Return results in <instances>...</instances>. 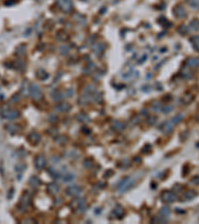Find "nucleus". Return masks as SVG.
<instances>
[{
	"label": "nucleus",
	"mask_w": 199,
	"mask_h": 224,
	"mask_svg": "<svg viewBox=\"0 0 199 224\" xmlns=\"http://www.w3.org/2000/svg\"><path fill=\"white\" fill-rule=\"evenodd\" d=\"M133 182H135L133 178L126 177L124 179H122V180L117 185V189L118 190V192H120V193H122V192L127 191V189H129V188L133 186Z\"/></svg>",
	"instance_id": "obj_1"
},
{
	"label": "nucleus",
	"mask_w": 199,
	"mask_h": 224,
	"mask_svg": "<svg viewBox=\"0 0 199 224\" xmlns=\"http://www.w3.org/2000/svg\"><path fill=\"white\" fill-rule=\"evenodd\" d=\"M71 207L77 212H83L86 209V202L83 198H75L71 202Z\"/></svg>",
	"instance_id": "obj_2"
},
{
	"label": "nucleus",
	"mask_w": 199,
	"mask_h": 224,
	"mask_svg": "<svg viewBox=\"0 0 199 224\" xmlns=\"http://www.w3.org/2000/svg\"><path fill=\"white\" fill-rule=\"evenodd\" d=\"M30 203H31V196L27 191H25L23 194H22V197H21V199H20L19 210H21V211L26 210L28 208V206L30 205Z\"/></svg>",
	"instance_id": "obj_3"
},
{
	"label": "nucleus",
	"mask_w": 199,
	"mask_h": 224,
	"mask_svg": "<svg viewBox=\"0 0 199 224\" xmlns=\"http://www.w3.org/2000/svg\"><path fill=\"white\" fill-rule=\"evenodd\" d=\"M29 92H30V96L34 101H40L42 99V92L41 89L35 84H31L30 88H29Z\"/></svg>",
	"instance_id": "obj_4"
},
{
	"label": "nucleus",
	"mask_w": 199,
	"mask_h": 224,
	"mask_svg": "<svg viewBox=\"0 0 199 224\" xmlns=\"http://www.w3.org/2000/svg\"><path fill=\"white\" fill-rule=\"evenodd\" d=\"M160 198H161V200L165 203H173L174 201H176L177 196H176V194L174 193V192L167 191L166 190V191L162 192L161 195H160Z\"/></svg>",
	"instance_id": "obj_5"
},
{
	"label": "nucleus",
	"mask_w": 199,
	"mask_h": 224,
	"mask_svg": "<svg viewBox=\"0 0 199 224\" xmlns=\"http://www.w3.org/2000/svg\"><path fill=\"white\" fill-rule=\"evenodd\" d=\"M1 116L4 119H8V120H14L19 116V113L15 110H9L5 109L1 112Z\"/></svg>",
	"instance_id": "obj_6"
},
{
	"label": "nucleus",
	"mask_w": 199,
	"mask_h": 224,
	"mask_svg": "<svg viewBox=\"0 0 199 224\" xmlns=\"http://www.w3.org/2000/svg\"><path fill=\"white\" fill-rule=\"evenodd\" d=\"M81 192H82L81 187L78 186V185H71V186L66 188V194L69 196L77 197L81 194Z\"/></svg>",
	"instance_id": "obj_7"
},
{
	"label": "nucleus",
	"mask_w": 199,
	"mask_h": 224,
	"mask_svg": "<svg viewBox=\"0 0 199 224\" xmlns=\"http://www.w3.org/2000/svg\"><path fill=\"white\" fill-rule=\"evenodd\" d=\"M57 1L61 10H63L64 12H70L72 10L73 4L71 0H57Z\"/></svg>",
	"instance_id": "obj_8"
},
{
	"label": "nucleus",
	"mask_w": 199,
	"mask_h": 224,
	"mask_svg": "<svg viewBox=\"0 0 199 224\" xmlns=\"http://www.w3.org/2000/svg\"><path fill=\"white\" fill-rule=\"evenodd\" d=\"M46 163H47V160H46V158L42 154H39L35 158V160H34V164H35V167L37 169H42L46 166Z\"/></svg>",
	"instance_id": "obj_9"
},
{
	"label": "nucleus",
	"mask_w": 199,
	"mask_h": 224,
	"mask_svg": "<svg viewBox=\"0 0 199 224\" xmlns=\"http://www.w3.org/2000/svg\"><path fill=\"white\" fill-rule=\"evenodd\" d=\"M185 65L189 68H192V69H195V68H198L199 67V58H196V57H189L186 59L185 61Z\"/></svg>",
	"instance_id": "obj_10"
},
{
	"label": "nucleus",
	"mask_w": 199,
	"mask_h": 224,
	"mask_svg": "<svg viewBox=\"0 0 199 224\" xmlns=\"http://www.w3.org/2000/svg\"><path fill=\"white\" fill-rule=\"evenodd\" d=\"M173 125H174L171 121H166V122H164L161 125V127H160V131L163 132L164 134H169V133H171L172 129H173Z\"/></svg>",
	"instance_id": "obj_11"
},
{
	"label": "nucleus",
	"mask_w": 199,
	"mask_h": 224,
	"mask_svg": "<svg viewBox=\"0 0 199 224\" xmlns=\"http://www.w3.org/2000/svg\"><path fill=\"white\" fill-rule=\"evenodd\" d=\"M27 140L32 143V145H37V143L41 140V136H40V134L36 133V132H32V133H30V134L28 136Z\"/></svg>",
	"instance_id": "obj_12"
},
{
	"label": "nucleus",
	"mask_w": 199,
	"mask_h": 224,
	"mask_svg": "<svg viewBox=\"0 0 199 224\" xmlns=\"http://www.w3.org/2000/svg\"><path fill=\"white\" fill-rule=\"evenodd\" d=\"M54 110L58 113H66V112L70 111L71 106L67 103H62V104H58L57 106L54 108Z\"/></svg>",
	"instance_id": "obj_13"
},
{
	"label": "nucleus",
	"mask_w": 199,
	"mask_h": 224,
	"mask_svg": "<svg viewBox=\"0 0 199 224\" xmlns=\"http://www.w3.org/2000/svg\"><path fill=\"white\" fill-rule=\"evenodd\" d=\"M173 13L177 18H183L186 15V12H185V9L182 7L181 5H176L173 9Z\"/></svg>",
	"instance_id": "obj_14"
},
{
	"label": "nucleus",
	"mask_w": 199,
	"mask_h": 224,
	"mask_svg": "<svg viewBox=\"0 0 199 224\" xmlns=\"http://www.w3.org/2000/svg\"><path fill=\"white\" fill-rule=\"evenodd\" d=\"M47 190L49 191V193L52 194V195H56V194L59 192L60 188L59 186H58V184H56V183H49L48 186H47Z\"/></svg>",
	"instance_id": "obj_15"
},
{
	"label": "nucleus",
	"mask_w": 199,
	"mask_h": 224,
	"mask_svg": "<svg viewBox=\"0 0 199 224\" xmlns=\"http://www.w3.org/2000/svg\"><path fill=\"white\" fill-rule=\"evenodd\" d=\"M111 127H113L114 131L120 132V131H122V129H124V127H126V125H124V123L120 122V121H116V122L113 123V125H111Z\"/></svg>",
	"instance_id": "obj_16"
},
{
	"label": "nucleus",
	"mask_w": 199,
	"mask_h": 224,
	"mask_svg": "<svg viewBox=\"0 0 199 224\" xmlns=\"http://www.w3.org/2000/svg\"><path fill=\"white\" fill-rule=\"evenodd\" d=\"M169 214H170V209H169L168 207H162L161 209L159 210V215L162 217L163 219H165V220H167V218L169 217Z\"/></svg>",
	"instance_id": "obj_17"
},
{
	"label": "nucleus",
	"mask_w": 199,
	"mask_h": 224,
	"mask_svg": "<svg viewBox=\"0 0 199 224\" xmlns=\"http://www.w3.org/2000/svg\"><path fill=\"white\" fill-rule=\"evenodd\" d=\"M75 178V175L73 173H70V172H65V173L62 174V177L61 179L65 182H71V181L74 180Z\"/></svg>",
	"instance_id": "obj_18"
},
{
	"label": "nucleus",
	"mask_w": 199,
	"mask_h": 224,
	"mask_svg": "<svg viewBox=\"0 0 199 224\" xmlns=\"http://www.w3.org/2000/svg\"><path fill=\"white\" fill-rule=\"evenodd\" d=\"M190 41H191L192 45H193L194 49L196 51H199V35H194L190 38Z\"/></svg>",
	"instance_id": "obj_19"
},
{
	"label": "nucleus",
	"mask_w": 199,
	"mask_h": 224,
	"mask_svg": "<svg viewBox=\"0 0 199 224\" xmlns=\"http://www.w3.org/2000/svg\"><path fill=\"white\" fill-rule=\"evenodd\" d=\"M196 196V193L194 190H187V191L184 192V194H183V197H184L185 199H187V200H191V199H193L194 197Z\"/></svg>",
	"instance_id": "obj_20"
},
{
	"label": "nucleus",
	"mask_w": 199,
	"mask_h": 224,
	"mask_svg": "<svg viewBox=\"0 0 199 224\" xmlns=\"http://www.w3.org/2000/svg\"><path fill=\"white\" fill-rule=\"evenodd\" d=\"M111 214H116L115 217H118V218H120V217L122 216V214H124V209H122L120 206H117V207L115 208V209L113 210V212H111Z\"/></svg>",
	"instance_id": "obj_21"
},
{
	"label": "nucleus",
	"mask_w": 199,
	"mask_h": 224,
	"mask_svg": "<svg viewBox=\"0 0 199 224\" xmlns=\"http://www.w3.org/2000/svg\"><path fill=\"white\" fill-rule=\"evenodd\" d=\"M29 183H30V185L32 187H37L40 185V179L37 177V176H32V177L30 178V180H29Z\"/></svg>",
	"instance_id": "obj_22"
},
{
	"label": "nucleus",
	"mask_w": 199,
	"mask_h": 224,
	"mask_svg": "<svg viewBox=\"0 0 199 224\" xmlns=\"http://www.w3.org/2000/svg\"><path fill=\"white\" fill-rule=\"evenodd\" d=\"M48 76L49 75L44 70H38L36 72V77L38 78V79H40V80H45V79L48 78Z\"/></svg>",
	"instance_id": "obj_23"
},
{
	"label": "nucleus",
	"mask_w": 199,
	"mask_h": 224,
	"mask_svg": "<svg viewBox=\"0 0 199 224\" xmlns=\"http://www.w3.org/2000/svg\"><path fill=\"white\" fill-rule=\"evenodd\" d=\"M77 119L82 123H89L90 122V118H89V116H87L86 114H84V113H81V114H79V115H77Z\"/></svg>",
	"instance_id": "obj_24"
},
{
	"label": "nucleus",
	"mask_w": 199,
	"mask_h": 224,
	"mask_svg": "<svg viewBox=\"0 0 199 224\" xmlns=\"http://www.w3.org/2000/svg\"><path fill=\"white\" fill-rule=\"evenodd\" d=\"M189 27H190V29H191V30L198 31L199 30V20H197V19L192 20V21L190 22V24H189Z\"/></svg>",
	"instance_id": "obj_25"
},
{
	"label": "nucleus",
	"mask_w": 199,
	"mask_h": 224,
	"mask_svg": "<svg viewBox=\"0 0 199 224\" xmlns=\"http://www.w3.org/2000/svg\"><path fill=\"white\" fill-rule=\"evenodd\" d=\"M186 3L194 9L199 8V0H186Z\"/></svg>",
	"instance_id": "obj_26"
},
{
	"label": "nucleus",
	"mask_w": 199,
	"mask_h": 224,
	"mask_svg": "<svg viewBox=\"0 0 199 224\" xmlns=\"http://www.w3.org/2000/svg\"><path fill=\"white\" fill-rule=\"evenodd\" d=\"M192 101H193V96H191V95H185V96H183V98H182V102H183V104L184 105H188L189 103H191Z\"/></svg>",
	"instance_id": "obj_27"
},
{
	"label": "nucleus",
	"mask_w": 199,
	"mask_h": 224,
	"mask_svg": "<svg viewBox=\"0 0 199 224\" xmlns=\"http://www.w3.org/2000/svg\"><path fill=\"white\" fill-rule=\"evenodd\" d=\"M182 118H183V116L181 115V114H178V115H176L175 116H173V118L171 119V122L173 123V125H176V124H178V123L181 122Z\"/></svg>",
	"instance_id": "obj_28"
},
{
	"label": "nucleus",
	"mask_w": 199,
	"mask_h": 224,
	"mask_svg": "<svg viewBox=\"0 0 199 224\" xmlns=\"http://www.w3.org/2000/svg\"><path fill=\"white\" fill-rule=\"evenodd\" d=\"M181 76L185 79H190L192 77V73L188 70H182L181 71Z\"/></svg>",
	"instance_id": "obj_29"
},
{
	"label": "nucleus",
	"mask_w": 199,
	"mask_h": 224,
	"mask_svg": "<svg viewBox=\"0 0 199 224\" xmlns=\"http://www.w3.org/2000/svg\"><path fill=\"white\" fill-rule=\"evenodd\" d=\"M178 32L181 33L182 35H186L187 33H188V28H187V26H185V25H181L179 28H178Z\"/></svg>",
	"instance_id": "obj_30"
},
{
	"label": "nucleus",
	"mask_w": 199,
	"mask_h": 224,
	"mask_svg": "<svg viewBox=\"0 0 199 224\" xmlns=\"http://www.w3.org/2000/svg\"><path fill=\"white\" fill-rule=\"evenodd\" d=\"M160 109H161V105H160L159 103L156 102L151 105V111L152 112H157V111H159Z\"/></svg>",
	"instance_id": "obj_31"
},
{
	"label": "nucleus",
	"mask_w": 199,
	"mask_h": 224,
	"mask_svg": "<svg viewBox=\"0 0 199 224\" xmlns=\"http://www.w3.org/2000/svg\"><path fill=\"white\" fill-rule=\"evenodd\" d=\"M172 110H173V107L172 106H165V107H163V108H161V111H162V113H164V114H168L169 112H171Z\"/></svg>",
	"instance_id": "obj_32"
},
{
	"label": "nucleus",
	"mask_w": 199,
	"mask_h": 224,
	"mask_svg": "<svg viewBox=\"0 0 199 224\" xmlns=\"http://www.w3.org/2000/svg\"><path fill=\"white\" fill-rule=\"evenodd\" d=\"M58 37H60V39H61V41H65V40L67 39V34L66 33H64V32H60L59 34H58Z\"/></svg>",
	"instance_id": "obj_33"
},
{
	"label": "nucleus",
	"mask_w": 199,
	"mask_h": 224,
	"mask_svg": "<svg viewBox=\"0 0 199 224\" xmlns=\"http://www.w3.org/2000/svg\"><path fill=\"white\" fill-rule=\"evenodd\" d=\"M155 122H156L155 116H150L149 120H147V124L148 125H153V124H155Z\"/></svg>",
	"instance_id": "obj_34"
},
{
	"label": "nucleus",
	"mask_w": 199,
	"mask_h": 224,
	"mask_svg": "<svg viewBox=\"0 0 199 224\" xmlns=\"http://www.w3.org/2000/svg\"><path fill=\"white\" fill-rule=\"evenodd\" d=\"M191 182L193 183V184H199V176L198 175L194 176V177L191 179Z\"/></svg>",
	"instance_id": "obj_35"
}]
</instances>
